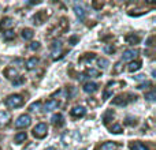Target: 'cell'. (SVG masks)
<instances>
[{"label": "cell", "mask_w": 156, "mask_h": 150, "mask_svg": "<svg viewBox=\"0 0 156 150\" xmlns=\"http://www.w3.org/2000/svg\"><path fill=\"white\" fill-rule=\"evenodd\" d=\"M141 64L143 63L140 62V60H136V62H130L129 67H127V70L130 71V73H136V71H138L141 68Z\"/></svg>", "instance_id": "19"}, {"label": "cell", "mask_w": 156, "mask_h": 150, "mask_svg": "<svg viewBox=\"0 0 156 150\" xmlns=\"http://www.w3.org/2000/svg\"><path fill=\"white\" fill-rule=\"evenodd\" d=\"M23 82H25V78H23V77H16L15 79H12V85H14V86L22 85Z\"/></svg>", "instance_id": "31"}, {"label": "cell", "mask_w": 156, "mask_h": 150, "mask_svg": "<svg viewBox=\"0 0 156 150\" xmlns=\"http://www.w3.org/2000/svg\"><path fill=\"white\" fill-rule=\"evenodd\" d=\"M97 64H99V67H100V68L105 70V68L108 67V64H110V62H108L107 59H104V57H101V59L97 60Z\"/></svg>", "instance_id": "29"}, {"label": "cell", "mask_w": 156, "mask_h": 150, "mask_svg": "<svg viewBox=\"0 0 156 150\" xmlns=\"http://www.w3.org/2000/svg\"><path fill=\"white\" fill-rule=\"evenodd\" d=\"M40 108H41V102L40 101H36V102H33V104L29 107V111H32V112H36V111H38Z\"/></svg>", "instance_id": "30"}, {"label": "cell", "mask_w": 156, "mask_h": 150, "mask_svg": "<svg viewBox=\"0 0 156 150\" xmlns=\"http://www.w3.org/2000/svg\"><path fill=\"white\" fill-rule=\"evenodd\" d=\"M152 41H154V36L148 38V41H147V45H148V46H151V45H152Z\"/></svg>", "instance_id": "40"}, {"label": "cell", "mask_w": 156, "mask_h": 150, "mask_svg": "<svg viewBox=\"0 0 156 150\" xmlns=\"http://www.w3.org/2000/svg\"><path fill=\"white\" fill-rule=\"evenodd\" d=\"M149 86H152V83L151 82H145V83H141V85H138L137 89H140V90H144V89L149 87Z\"/></svg>", "instance_id": "37"}, {"label": "cell", "mask_w": 156, "mask_h": 150, "mask_svg": "<svg viewBox=\"0 0 156 150\" xmlns=\"http://www.w3.org/2000/svg\"><path fill=\"white\" fill-rule=\"evenodd\" d=\"M14 37H15V33H14L12 30H5V32L3 33V38H4L5 41H10V40H12Z\"/></svg>", "instance_id": "28"}, {"label": "cell", "mask_w": 156, "mask_h": 150, "mask_svg": "<svg viewBox=\"0 0 156 150\" xmlns=\"http://www.w3.org/2000/svg\"><path fill=\"white\" fill-rule=\"evenodd\" d=\"M29 48L32 49V51H37V49H40V43H37V41H36V43H32L29 45Z\"/></svg>", "instance_id": "35"}, {"label": "cell", "mask_w": 156, "mask_h": 150, "mask_svg": "<svg viewBox=\"0 0 156 150\" xmlns=\"http://www.w3.org/2000/svg\"><path fill=\"white\" fill-rule=\"evenodd\" d=\"M103 5H104L103 2H92V7H93L94 10H101Z\"/></svg>", "instance_id": "33"}, {"label": "cell", "mask_w": 156, "mask_h": 150, "mask_svg": "<svg viewBox=\"0 0 156 150\" xmlns=\"http://www.w3.org/2000/svg\"><path fill=\"white\" fill-rule=\"evenodd\" d=\"M30 123H32V118L26 113H23L15 120V127L16 128H26L30 126Z\"/></svg>", "instance_id": "4"}, {"label": "cell", "mask_w": 156, "mask_h": 150, "mask_svg": "<svg viewBox=\"0 0 156 150\" xmlns=\"http://www.w3.org/2000/svg\"><path fill=\"white\" fill-rule=\"evenodd\" d=\"M58 107H59V101H58V100L51 98V100H48V101L44 104V111H45V112H51V111L56 109Z\"/></svg>", "instance_id": "10"}, {"label": "cell", "mask_w": 156, "mask_h": 150, "mask_svg": "<svg viewBox=\"0 0 156 150\" xmlns=\"http://www.w3.org/2000/svg\"><path fill=\"white\" fill-rule=\"evenodd\" d=\"M104 52H105V53H111V55H112L114 52H115V48H114L112 45H107L104 48Z\"/></svg>", "instance_id": "36"}, {"label": "cell", "mask_w": 156, "mask_h": 150, "mask_svg": "<svg viewBox=\"0 0 156 150\" xmlns=\"http://www.w3.org/2000/svg\"><path fill=\"white\" fill-rule=\"evenodd\" d=\"M69 30V21L66 18H62L59 22H58L56 26V32L58 34H62V33H66Z\"/></svg>", "instance_id": "8"}, {"label": "cell", "mask_w": 156, "mask_h": 150, "mask_svg": "<svg viewBox=\"0 0 156 150\" xmlns=\"http://www.w3.org/2000/svg\"><path fill=\"white\" fill-rule=\"evenodd\" d=\"M11 120V115L7 111H0V128L5 127Z\"/></svg>", "instance_id": "9"}, {"label": "cell", "mask_w": 156, "mask_h": 150, "mask_svg": "<svg viewBox=\"0 0 156 150\" xmlns=\"http://www.w3.org/2000/svg\"><path fill=\"white\" fill-rule=\"evenodd\" d=\"M23 102H25V100L21 94H11V96H8L7 98L4 100V105L7 108H11V109H15V108L22 107Z\"/></svg>", "instance_id": "1"}, {"label": "cell", "mask_w": 156, "mask_h": 150, "mask_svg": "<svg viewBox=\"0 0 156 150\" xmlns=\"http://www.w3.org/2000/svg\"><path fill=\"white\" fill-rule=\"evenodd\" d=\"M136 79H144L145 78V75H137V77H134Z\"/></svg>", "instance_id": "41"}, {"label": "cell", "mask_w": 156, "mask_h": 150, "mask_svg": "<svg viewBox=\"0 0 156 150\" xmlns=\"http://www.w3.org/2000/svg\"><path fill=\"white\" fill-rule=\"evenodd\" d=\"M51 121L55 127H62L63 124H65V118H63L62 113H55L51 118Z\"/></svg>", "instance_id": "11"}, {"label": "cell", "mask_w": 156, "mask_h": 150, "mask_svg": "<svg viewBox=\"0 0 156 150\" xmlns=\"http://www.w3.org/2000/svg\"><path fill=\"white\" fill-rule=\"evenodd\" d=\"M125 41H126V44H129V45H137V44L140 43V37L134 36V34H127L126 37H125Z\"/></svg>", "instance_id": "16"}, {"label": "cell", "mask_w": 156, "mask_h": 150, "mask_svg": "<svg viewBox=\"0 0 156 150\" xmlns=\"http://www.w3.org/2000/svg\"><path fill=\"white\" fill-rule=\"evenodd\" d=\"M155 97H156V94H155L154 90L145 94V100H148V101H155Z\"/></svg>", "instance_id": "34"}, {"label": "cell", "mask_w": 156, "mask_h": 150, "mask_svg": "<svg viewBox=\"0 0 156 150\" xmlns=\"http://www.w3.org/2000/svg\"><path fill=\"white\" fill-rule=\"evenodd\" d=\"M26 138H27L26 132H18V134L14 137V141H15V143H22L26 141Z\"/></svg>", "instance_id": "25"}, {"label": "cell", "mask_w": 156, "mask_h": 150, "mask_svg": "<svg viewBox=\"0 0 156 150\" xmlns=\"http://www.w3.org/2000/svg\"><path fill=\"white\" fill-rule=\"evenodd\" d=\"M130 150H149L148 148H147L144 143H141V142H132L130 143Z\"/></svg>", "instance_id": "21"}, {"label": "cell", "mask_w": 156, "mask_h": 150, "mask_svg": "<svg viewBox=\"0 0 156 150\" xmlns=\"http://www.w3.org/2000/svg\"><path fill=\"white\" fill-rule=\"evenodd\" d=\"M137 97L132 93H125V94H119L115 98L112 100V105H118V107H125V105L130 104V102L136 101Z\"/></svg>", "instance_id": "2"}, {"label": "cell", "mask_w": 156, "mask_h": 150, "mask_svg": "<svg viewBox=\"0 0 156 150\" xmlns=\"http://www.w3.org/2000/svg\"><path fill=\"white\" fill-rule=\"evenodd\" d=\"M121 73H123V63L122 62H116L112 67V74L114 75H119Z\"/></svg>", "instance_id": "22"}, {"label": "cell", "mask_w": 156, "mask_h": 150, "mask_svg": "<svg viewBox=\"0 0 156 150\" xmlns=\"http://www.w3.org/2000/svg\"><path fill=\"white\" fill-rule=\"evenodd\" d=\"M122 131H123V128H122L121 124H114L110 127V132H112V134H121Z\"/></svg>", "instance_id": "27"}, {"label": "cell", "mask_w": 156, "mask_h": 150, "mask_svg": "<svg viewBox=\"0 0 156 150\" xmlns=\"http://www.w3.org/2000/svg\"><path fill=\"white\" fill-rule=\"evenodd\" d=\"M4 75H5V78H8V79H15V78L18 77V71H16L14 67H7L4 70Z\"/></svg>", "instance_id": "17"}, {"label": "cell", "mask_w": 156, "mask_h": 150, "mask_svg": "<svg viewBox=\"0 0 156 150\" xmlns=\"http://www.w3.org/2000/svg\"><path fill=\"white\" fill-rule=\"evenodd\" d=\"M74 11H76V15L81 19V21H83V19H85L86 12H85V10H83L82 7H80V5H74Z\"/></svg>", "instance_id": "23"}, {"label": "cell", "mask_w": 156, "mask_h": 150, "mask_svg": "<svg viewBox=\"0 0 156 150\" xmlns=\"http://www.w3.org/2000/svg\"><path fill=\"white\" fill-rule=\"evenodd\" d=\"M38 62H40V60H38L37 57H30V59H27L26 64H25V66H26V70H29V71L34 70V68L37 67Z\"/></svg>", "instance_id": "15"}, {"label": "cell", "mask_w": 156, "mask_h": 150, "mask_svg": "<svg viewBox=\"0 0 156 150\" xmlns=\"http://www.w3.org/2000/svg\"><path fill=\"white\" fill-rule=\"evenodd\" d=\"M78 41V37L77 36H73V37H70V40H69V43L71 44V45H76V43Z\"/></svg>", "instance_id": "39"}, {"label": "cell", "mask_w": 156, "mask_h": 150, "mask_svg": "<svg viewBox=\"0 0 156 150\" xmlns=\"http://www.w3.org/2000/svg\"><path fill=\"white\" fill-rule=\"evenodd\" d=\"M43 22H45V11H40L33 16V23L36 25H41Z\"/></svg>", "instance_id": "14"}, {"label": "cell", "mask_w": 156, "mask_h": 150, "mask_svg": "<svg viewBox=\"0 0 156 150\" xmlns=\"http://www.w3.org/2000/svg\"><path fill=\"white\" fill-rule=\"evenodd\" d=\"M62 56H63L62 55V43H60V41H55L54 45H52V59L58 60Z\"/></svg>", "instance_id": "5"}, {"label": "cell", "mask_w": 156, "mask_h": 150, "mask_svg": "<svg viewBox=\"0 0 156 150\" xmlns=\"http://www.w3.org/2000/svg\"><path fill=\"white\" fill-rule=\"evenodd\" d=\"M126 124H129V126H133V124H136L137 121H136V119L133 118H126V121H125Z\"/></svg>", "instance_id": "38"}, {"label": "cell", "mask_w": 156, "mask_h": 150, "mask_svg": "<svg viewBox=\"0 0 156 150\" xmlns=\"http://www.w3.org/2000/svg\"><path fill=\"white\" fill-rule=\"evenodd\" d=\"M32 134H33V137L37 138V139H43V138H45L47 134H48V126H47L45 123H38L37 126L33 128Z\"/></svg>", "instance_id": "3"}, {"label": "cell", "mask_w": 156, "mask_h": 150, "mask_svg": "<svg viewBox=\"0 0 156 150\" xmlns=\"http://www.w3.org/2000/svg\"><path fill=\"white\" fill-rule=\"evenodd\" d=\"M33 36H34V32H33L32 29H23L22 30V38H23L25 41L32 40Z\"/></svg>", "instance_id": "20"}, {"label": "cell", "mask_w": 156, "mask_h": 150, "mask_svg": "<svg viewBox=\"0 0 156 150\" xmlns=\"http://www.w3.org/2000/svg\"><path fill=\"white\" fill-rule=\"evenodd\" d=\"M116 149H118V143H116V142H111V141L104 142L99 148V150H116Z\"/></svg>", "instance_id": "18"}, {"label": "cell", "mask_w": 156, "mask_h": 150, "mask_svg": "<svg viewBox=\"0 0 156 150\" xmlns=\"http://www.w3.org/2000/svg\"><path fill=\"white\" fill-rule=\"evenodd\" d=\"M14 26V19L10 18V16H5V18L2 19V22H0V29L2 30H11Z\"/></svg>", "instance_id": "6"}, {"label": "cell", "mask_w": 156, "mask_h": 150, "mask_svg": "<svg viewBox=\"0 0 156 150\" xmlns=\"http://www.w3.org/2000/svg\"><path fill=\"white\" fill-rule=\"evenodd\" d=\"M137 53H138L137 49H127V51H125L123 55H122V60H123V62H132V60L137 56Z\"/></svg>", "instance_id": "7"}, {"label": "cell", "mask_w": 156, "mask_h": 150, "mask_svg": "<svg viewBox=\"0 0 156 150\" xmlns=\"http://www.w3.org/2000/svg\"><path fill=\"white\" fill-rule=\"evenodd\" d=\"M112 118H114V111H112V109L107 111V112L103 115V123H104V124H108L111 120H112Z\"/></svg>", "instance_id": "24"}, {"label": "cell", "mask_w": 156, "mask_h": 150, "mask_svg": "<svg viewBox=\"0 0 156 150\" xmlns=\"http://www.w3.org/2000/svg\"><path fill=\"white\" fill-rule=\"evenodd\" d=\"M97 90H99V85L94 83V82H88V83L83 85V91H85V93L92 94V93H94V91H97Z\"/></svg>", "instance_id": "13"}, {"label": "cell", "mask_w": 156, "mask_h": 150, "mask_svg": "<svg viewBox=\"0 0 156 150\" xmlns=\"http://www.w3.org/2000/svg\"><path fill=\"white\" fill-rule=\"evenodd\" d=\"M70 115L73 118H83L86 115V109L83 107H74L73 109L70 111Z\"/></svg>", "instance_id": "12"}, {"label": "cell", "mask_w": 156, "mask_h": 150, "mask_svg": "<svg viewBox=\"0 0 156 150\" xmlns=\"http://www.w3.org/2000/svg\"><path fill=\"white\" fill-rule=\"evenodd\" d=\"M94 57H96V55H94V53H85V56L81 57L80 62H83V60H90V62H92Z\"/></svg>", "instance_id": "32"}, {"label": "cell", "mask_w": 156, "mask_h": 150, "mask_svg": "<svg viewBox=\"0 0 156 150\" xmlns=\"http://www.w3.org/2000/svg\"><path fill=\"white\" fill-rule=\"evenodd\" d=\"M85 75H88V77H92V78H99L100 77V71L99 70H94V68H88L86 70Z\"/></svg>", "instance_id": "26"}]
</instances>
